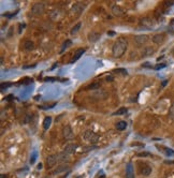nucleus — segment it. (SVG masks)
I'll list each match as a JSON object with an SVG mask.
<instances>
[{
  "label": "nucleus",
  "instance_id": "obj_5",
  "mask_svg": "<svg viewBox=\"0 0 174 178\" xmlns=\"http://www.w3.org/2000/svg\"><path fill=\"white\" fill-rule=\"evenodd\" d=\"M139 170H140L141 175H143V176H149L151 173V167L148 165L147 163H140Z\"/></svg>",
  "mask_w": 174,
  "mask_h": 178
},
{
  "label": "nucleus",
  "instance_id": "obj_46",
  "mask_svg": "<svg viewBox=\"0 0 174 178\" xmlns=\"http://www.w3.org/2000/svg\"><path fill=\"white\" fill-rule=\"evenodd\" d=\"M45 178H49V177H45Z\"/></svg>",
  "mask_w": 174,
  "mask_h": 178
},
{
  "label": "nucleus",
  "instance_id": "obj_32",
  "mask_svg": "<svg viewBox=\"0 0 174 178\" xmlns=\"http://www.w3.org/2000/svg\"><path fill=\"white\" fill-rule=\"evenodd\" d=\"M115 72H121L123 74H127V72L125 71V69H117V70H115Z\"/></svg>",
  "mask_w": 174,
  "mask_h": 178
},
{
  "label": "nucleus",
  "instance_id": "obj_10",
  "mask_svg": "<svg viewBox=\"0 0 174 178\" xmlns=\"http://www.w3.org/2000/svg\"><path fill=\"white\" fill-rule=\"evenodd\" d=\"M126 178H136L134 177V168L132 163H128L126 166Z\"/></svg>",
  "mask_w": 174,
  "mask_h": 178
},
{
  "label": "nucleus",
  "instance_id": "obj_21",
  "mask_svg": "<svg viewBox=\"0 0 174 178\" xmlns=\"http://www.w3.org/2000/svg\"><path fill=\"white\" fill-rule=\"evenodd\" d=\"M126 128H127V123H126V121H124V120H121V121H118L117 123H116V129L119 130V131H123V130H125Z\"/></svg>",
  "mask_w": 174,
  "mask_h": 178
},
{
  "label": "nucleus",
  "instance_id": "obj_28",
  "mask_svg": "<svg viewBox=\"0 0 174 178\" xmlns=\"http://www.w3.org/2000/svg\"><path fill=\"white\" fill-rule=\"evenodd\" d=\"M81 26H82V24H81V23H77V24H76L75 27H74V28H73V29L71 30V33L73 34L74 32H76V31H77V30L79 29V28H81Z\"/></svg>",
  "mask_w": 174,
  "mask_h": 178
},
{
  "label": "nucleus",
  "instance_id": "obj_2",
  "mask_svg": "<svg viewBox=\"0 0 174 178\" xmlns=\"http://www.w3.org/2000/svg\"><path fill=\"white\" fill-rule=\"evenodd\" d=\"M83 137H84V140H87V142H89V143H91V144L98 143L99 138H100V136H99L98 134L95 132H92L91 130H86L83 134Z\"/></svg>",
  "mask_w": 174,
  "mask_h": 178
},
{
  "label": "nucleus",
  "instance_id": "obj_24",
  "mask_svg": "<svg viewBox=\"0 0 174 178\" xmlns=\"http://www.w3.org/2000/svg\"><path fill=\"white\" fill-rule=\"evenodd\" d=\"M100 87V84L99 83H94V84H90V85H88L86 87L87 90H95V89H98Z\"/></svg>",
  "mask_w": 174,
  "mask_h": 178
},
{
  "label": "nucleus",
  "instance_id": "obj_16",
  "mask_svg": "<svg viewBox=\"0 0 174 178\" xmlns=\"http://www.w3.org/2000/svg\"><path fill=\"white\" fill-rule=\"evenodd\" d=\"M100 37H101V34L99 33V32H90L89 33V35H88V40H89V42H97L100 39Z\"/></svg>",
  "mask_w": 174,
  "mask_h": 178
},
{
  "label": "nucleus",
  "instance_id": "obj_35",
  "mask_svg": "<svg viewBox=\"0 0 174 178\" xmlns=\"http://www.w3.org/2000/svg\"><path fill=\"white\" fill-rule=\"evenodd\" d=\"M13 98H14V97H13L12 95H10L9 97H7V98H5V101H12V100H13Z\"/></svg>",
  "mask_w": 174,
  "mask_h": 178
},
{
  "label": "nucleus",
  "instance_id": "obj_15",
  "mask_svg": "<svg viewBox=\"0 0 174 178\" xmlns=\"http://www.w3.org/2000/svg\"><path fill=\"white\" fill-rule=\"evenodd\" d=\"M85 53V48H79L75 52V54H74V56H73V58H72V61L71 62H75V61H77L82 57V55Z\"/></svg>",
  "mask_w": 174,
  "mask_h": 178
},
{
  "label": "nucleus",
  "instance_id": "obj_40",
  "mask_svg": "<svg viewBox=\"0 0 174 178\" xmlns=\"http://www.w3.org/2000/svg\"><path fill=\"white\" fill-rule=\"evenodd\" d=\"M166 83H168V80H164V82L162 83V85H161V87H164V86L166 85Z\"/></svg>",
  "mask_w": 174,
  "mask_h": 178
},
{
  "label": "nucleus",
  "instance_id": "obj_17",
  "mask_svg": "<svg viewBox=\"0 0 174 178\" xmlns=\"http://www.w3.org/2000/svg\"><path fill=\"white\" fill-rule=\"evenodd\" d=\"M24 48L26 50H32L34 48V43L30 40H27L24 42Z\"/></svg>",
  "mask_w": 174,
  "mask_h": 178
},
{
  "label": "nucleus",
  "instance_id": "obj_38",
  "mask_svg": "<svg viewBox=\"0 0 174 178\" xmlns=\"http://www.w3.org/2000/svg\"><path fill=\"white\" fill-rule=\"evenodd\" d=\"M108 34H110L111 37H113V35H115V32H114V31H109Z\"/></svg>",
  "mask_w": 174,
  "mask_h": 178
},
{
  "label": "nucleus",
  "instance_id": "obj_6",
  "mask_svg": "<svg viewBox=\"0 0 174 178\" xmlns=\"http://www.w3.org/2000/svg\"><path fill=\"white\" fill-rule=\"evenodd\" d=\"M57 161H59V158H58V155H49L47 158L45 159V163H46V167L47 168H51V167H53L55 164L57 163Z\"/></svg>",
  "mask_w": 174,
  "mask_h": 178
},
{
  "label": "nucleus",
  "instance_id": "obj_13",
  "mask_svg": "<svg viewBox=\"0 0 174 178\" xmlns=\"http://www.w3.org/2000/svg\"><path fill=\"white\" fill-rule=\"evenodd\" d=\"M84 8H85V5L83 3H76L72 7V11L76 13V14H81L84 11Z\"/></svg>",
  "mask_w": 174,
  "mask_h": 178
},
{
  "label": "nucleus",
  "instance_id": "obj_9",
  "mask_svg": "<svg viewBox=\"0 0 174 178\" xmlns=\"http://www.w3.org/2000/svg\"><path fill=\"white\" fill-rule=\"evenodd\" d=\"M112 13H113L115 16H123L125 14V10L117 5V4H114L113 7H112Z\"/></svg>",
  "mask_w": 174,
  "mask_h": 178
},
{
  "label": "nucleus",
  "instance_id": "obj_37",
  "mask_svg": "<svg viewBox=\"0 0 174 178\" xmlns=\"http://www.w3.org/2000/svg\"><path fill=\"white\" fill-rule=\"evenodd\" d=\"M106 80H108V82H112V80H113V77H112V76H108V77H106Z\"/></svg>",
  "mask_w": 174,
  "mask_h": 178
},
{
  "label": "nucleus",
  "instance_id": "obj_25",
  "mask_svg": "<svg viewBox=\"0 0 174 178\" xmlns=\"http://www.w3.org/2000/svg\"><path fill=\"white\" fill-rule=\"evenodd\" d=\"M169 117H170V119L174 120V103H172L170 110H169Z\"/></svg>",
  "mask_w": 174,
  "mask_h": 178
},
{
  "label": "nucleus",
  "instance_id": "obj_1",
  "mask_svg": "<svg viewBox=\"0 0 174 178\" xmlns=\"http://www.w3.org/2000/svg\"><path fill=\"white\" fill-rule=\"evenodd\" d=\"M128 47V42L124 38H118L117 41H115L112 47V54L115 58H121L124 56Z\"/></svg>",
  "mask_w": 174,
  "mask_h": 178
},
{
  "label": "nucleus",
  "instance_id": "obj_8",
  "mask_svg": "<svg viewBox=\"0 0 174 178\" xmlns=\"http://www.w3.org/2000/svg\"><path fill=\"white\" fill-rule=\"evenodd\" d=\"M91 97L94 99H97V100H104V99L108 98V92L104 91L103 89H100V90H98L96 93H92Z\"/></svg>",
  "mask_w": 174,
  "mask_h": 178
},
{
  "label": "nucleus",
  "instance_id": "obj_41",
  "mask_svg": "<svg viewBox=\"0 0 174 178\" xmlns=\"http://www.w3.org/2000/svg\"><path fill=\"white\" fill-rule=\"evenodd\" d=\"M142 67H151L149 63H144V65H142Z\"/></svg>",
  "mask_w": 174,
  "mask_h": 178
},
{
  "label": "nucleus",
  "instance_id": "obj_27",
  "mask_svg": "<svg viewBox=\"0 0 174 178\" xmlns=\"http://www.w3.org/2000/svg\"><path fill=\"white\" fill-rule=\"evenodd\" d=\"M125 113H127V108H126V107H121V108H119L118 110H116L115 115H124Z\"/></svg>",
  "mask_w": 174,
  "mask_h": 178
},
{
  "label": "nucleus",
  "instance_id": "obj_29",
  "mask_svg": "<svg viewBox=\"0 0 174 178\" xmlns=\"http://www.w3.org/2000/svg\"><path fill=\"white\" fill-rule=\"evenodd\" d=\"M166 63H159V65H156L155 67H154V69L155 70H160V69H163V68H166Z\"/></svg>",
  "mask_w": 174,
  "mask_h": 178
},
{
  "label": "nucleus",
  "instance_id": "obj_11",
  "mask_svg": "<svg viewBox=\"0 0 174 178\" xmlns=\"http://www.w3.org/2000/svg\"><path fill=\"white\" fill-rule=\"evenodd\" d=\"M154 53H155V48H154V47H151V46H147V47H145V48L142 50L141 56L143 57V58H145V57L151 56Z\"/></svg>",
  "mask_w": 174,
  "mask_h": 178
},
{
  "label": "nucleus",
  "instance_id": "obj_31",
  "mask_svg": "<svg viewBox=\"0 0 174 178\" xmlns=\"http://www.w3.org/2000/svg\"><path fill=\"white\" fill-rule=\"evenodd\" d=\"M139 157H148V155H151L149 152H141V153H138Z\"/></svg>",
  "mask_w": 174,
  "mask_h": 178
},
{
  "label": "nucleus",
  "instance_id": "obj_43",
  "mask_svg": "<svg viewBox=\"0 0 174 178\" xmlns=\"http://www.w3.org/2000/svg\"><path fill=\"white\" fill-rule=\"evenodd\" d=\"M1 178H7V175H1Z\"/></svg>",
  "mask_w": 174,
  "mask_h": 178
},
{
  "label": "nucleus",
  "instance_id": "obj_33",
  "mask_svg": "<svg viewBox=\"0 0 174 178\" xmlns=\"http://www.w3.org/2000/svg\"><path fill=\"white\" fill-rule=\"evenodd\" d=\"M173 3H174V1H170V2H169V1H166V2H164V7H171Z\"/></svg>",
  "mask_w": 174,
  "mask_h": 178
},
{
  "label": "nucleus",
  "instance_id": "obj_4",
  "mask_svg": "<svg viewBox=\"0 0 174 178\" xmlns=\"http://www.w3.org/2000/svg\"><path fill=\"white\" fill-rule=\"evenodd\" d=\"M148 41V35L147 34H138L134 37V43L136 46H142Z\"/></svg>",
  "mask_w": 174,
  "mask_h": 178
},
{
  "label": "nucleus",
  "instance_id": "obj_12",
  "mask_svg": "<svg viewBox=\"0 0 174 178\" xmlns=\"http://www.w3.org/2000/svg\"><path fill=\"white\" fill-rule=\"evenodd\" d=\"M164 38H166L164 33H157L153 37V42L156 43V44H161L164 41Z\"/></svg>",
  "mask_w": 174,
  "mask_h": 178
},
{
  "label": "nucleus",
  "instance_id": "obj_23",
  "mask_svg": "<svg viewBox=\"0 0 174 178\" xmlns=\"http://www.w3.org/2000/svg\"><path fill=\"white\" fill-rule=\"evenodd\" d=\"M51 122H52V118L49 117H45L44 118V121H43V128L45 130H47L49 128V125H51Z\"/></svg>",
  "mask_w": 174,
  "mask_h": 178
},
{
  "label": "nucleus",
  "instance_id": "obj_20",
  "mask_svg": "<svg viewBox=\"0 0 174 178\" xmlns=\"http://www.w3.org/2000/svg\"><path fill=\"white\" fill-rule=\"evenodd\" d=\"M158 147L159 150H161V151H163L164 153H166V155H174V150H172V149H169V148L164 147V146H157Z\"/></svg>",
  "mask_w": 174,
  "mask_h": 178
},
{
  "label": "nucleus",
  "instance_id": "obj_19",
  "mask_svg": "<svg viewBox=\"0 0 174 178\" xmlns=\"http://www.w3.org/2000/svg\"><path fill=\"white\" fill-rule=\"evenodd\" d=\"M58 158H59V161H61V162H68L70 160V155H67L66 152L62 151L61 153L58 155Z\"/></svg>",
  "mask_w": 174,
  "mask_h": 178
},
{
  "label": "nucleus",
  "instance_id": "obj_36",
  "mask_svg": "<svg viewBox=\"0 0 174 178\" xmlns=\"http://www.w3.org/2000/svg\"><path fill=\"white\" fill-rule=\"evenodd\" d=\"M36 67V65H25V67H23L24 69H28V68H34Z\"/></svg>",
  "mask_w": 174,
  "mask_h": 178
},
{
  "label": "nucleus",
  "instance_id": "obj_30",
  "mask_svg": "<svg viewBox=\"0 0 174 178\" xmlns=\"http://www.w3.org/2000/svg\"><path fill=\"white\" fill-rule=\"evenodd\" d=\"M13 84L10 83V82H7V83H2L1 84V89H4V88H8L10 87V86H12Z\"/></svg>",
  "mask_w": 174,
  "mask_h": 178
},
{
  "label": "nucleus",
  "instance_id": "obj_22",
  "mask_svg": "<svg viewBox=\"0 0 174 178\" xmlns=\"http://www.w3.org/2000/svg\"><path fill=\"white\" fill-rule=\"evenodd\" d=\"M68 168H69V166L67 165V164H62V165H60L57 170H54V174H59V173H61V172H66Z\"/></svg>",
  "mask_w": 174,
  "mask_h": 178
},
{
  "label": "nucleus",
  "instance_id": "obj_14",
  "mask_svg": "<svg viewBox=\"0 0 174 178\" xmlns=\"http://www.w3.org/2000/svg\"><path fill=\"white\" fill-rule=\"evenodd\" d=\"M76 147H77V145H75V144L67 145L66 148L64 149V152H66L67 155H71V153H73V152L76 150Z\"/></svg>",
  "mask_w": 174,
  "mask_h": 178
},
{
  "label": "nucleus",
  "instance_id": "obj_45",
  "mask_svg": "<svg viewBox=\"0 0 174 178\" xmlns=\"http://www.w3.org/2000/svg\"><path fill=\"white\" fill-rule=\"evenodd\" d=\"M99 178H105V176H104V175H101V177H99Z\"/></svg>",
  "mask_w": 174,
  "mask_h": 178
},
{
  "label": "nucleus",
  "instance_id": "obj_39",
  "mask_svg": "<svg viewBox=\"0 0 174 178\" xmlns=\"http://www.w3.org/2000/svg\"><path fill=\"white\" fill-rule=\"evenodd\" d=\"M166 164H174V161H164Z\"/></svg>",
  "mask_w": 174,
  "mask_h": 178
},
{
  "label": "nucleus",
  "instance_id": "obj_3",
  "mask_svg": "<svg viewBox=\"0 0 174 178\" xmlns=\"http://www.w3.org/2000/svg\"><path fill=\"white\" fill-rule=\"evenodd\" d=\"M45 11V5L42 3V2H38V3H34L31 8V13L34 15H42Z\"/></svg>",
  "mask_w": 174,
  "mask_h": 178
},
{
  "label": "nucleus",
  "instance_id": "obj_18",
  "mask_svg": "<svg viewBox=\"0 0 174 178\" xmlns=\"http://www.w3.org/2000/svg\"><path fill=\"white\" fill-rule=\"evenodd\" d=\"M140 24L141 25H143V27H147V28H149V27L153 26V22H151L148 17H144V18L141 19Z\"/></svg>",
  "mask_w": 174,
  "mask_h": 178
},
{
  "label": "nucleus",
  "instance_id": "obj_44",
  "mask_svg": "<svg viewBox=\"0 0 174 178\" xmlns=\"http://www.w3.org/2000/svg\"><path fill=\"white\" fill-rule=\"evenodd\" d=\"M171 53H172V55H173V56H174V47H173V48H172V52H171Z\"/></svg>",
  "mask_w": 174,
  "mask_h": 178
},
{
  "label": "nucleus",
  "instance_id": "obj_26",
  "mask_svg": "<svg viewBox=\"0 0 174 178\" xmlns=\"http://www.w3.org/2000/svg\"><path fill=\"white\" fill-rule=\"evenodd\" d=\"M71 43H72V42H71V40H67V41L64 42V45H62V47H61V49H60V54L62 53V52H64V48H67V47H68V46L70 45Z\"/></svg>",
  "mask_w": 174,
  "mask_h": 178
},
{
  "label": "nucleus",
  "instance_id": "obj_7",
  "mask_svg": "<svg viewBox=\"0 0 174 178\" xmlns=\"http://www.w3.org/2000/svg\"><path fill=\"white\" fill-rule=\"evenodd\" d=\"M62 136H64V140H72V138L74 137L73 131H72L70 125H66V127H64V129H62Z\"/></svg>",
  "mask_w": 174,
  "mask_h": 178
},
{
  "label": "nucleus",
  "instance_id": "obj_34",
  "mask_svg": "<svg viewBox=\"0 0 174 178\" xmlns=\"http://www.w3.org/2000/svg\"><path fill=\"white\" fill-rule=\"evenodd\" d=\"M88 148H83V151H88V150H90V149H94L95 146H87Z\"/></svg>",
  "mask_w": 174,
  "mask_h": 178
},
{
  "label": "nucleus",
  "instance_id": "obj_42",
  "mask_svg": "<svg viewBox=\"0 0 174 178\" xmlns=\"http://www.w3.org/2000/svg\"><path fill=\"white\" fill-rule=\"evenodd\" d=\"M38 168H39V170H40V168H42V164H41V163H40V164L38 165Z\"/></svg>",
  "mask_w": 174,
  "mask_h": 178
}]
</instances>
